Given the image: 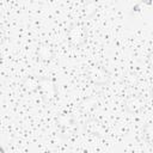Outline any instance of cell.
I'll list each match as a JSON object with an SVG mask.
<instances>
[{
    "instance_id": "1",
    "label": "cell",
    "mask_w": 153,
    "mask_h": 153,
    "mask_svg": "<svg viewBox=\"0 0 153 153\" xmlns=\"http://www.w3.org/2000/svg\"><path fill=\"white\" fill-rule=\"evenodd\" d=\"M86 29L81 23H73L67 29V39L74 48L81 47L86 42Z\"/></svg>"
},
{
    "instance_id": "2",
    "label": "cell",
    "mask_w": 153,
    "mask_h": 153,
    "mask_svg": "<svg viewBox=\"0 0 153 153\" xmlns=\"http://www.w3.org/2000/svg\"><path fill=\"white\" fill-rule=\"evenodd\" d=\"M38 91L44 103H50L56 98L57 94V86L56 82L48 76H39V86Z\"/></svg>"
},
{
    "instance_id": "3",
    "label": "cell",
    "mask_w": 153,
    "mask_h": 153,
    "mask_svg": "<svg viewBox=\"0 0 153 153\" xmlns=\"http://www.w3.org/2000/svg\"><path fill=\"white\" fill-rule=\"evenodd\" d=\"M86 74L88 76V79L96 85H105L109 82V80L111 78L110 72L105 67L99 66V65H91L87 68Z\"/></svg>"
},
{
    "instance_id": "4",
    "label": "cell",
    "mask_w": 153,
    "mask_h": 153,
    "mask_svg": "<svg viewBox=\"0 0 153 153\" xmlns=\"http://www.w3.org/2000/svg\"><path fill=\"white\" fill-rule=\"evenodd\" d=\"M56 123L63 134H73L75 131V121L71 112H61L56 118Z\"/></svg>"
},
{
    "instance_id": "5",
    "label": "cell",
    "mask_w": 153,
    "mask_h": 153,
    "mask_svg": "<svg viewBox=\"0 0 153 153\" xmlns=\"http://www.w3.org/2000/svg\"><path fill=\"white\" fill-rule=\"evenodd\" d=\"M84 129L87 134L92 135V136H104L105 134V127L98 121V120H94V118H90L85 122L84 124Z\"/></svg>"
},
{
    "instance_id": "6",
    "label": "cell",
    "mask_w": 153,
    "mask_h": 153,
    "mask_svg": "<svg viewBox=\"0 0 153 153\" xmlns=\"http://www.w3.org/2000/svg\"><path fill=\"white\" fill-rule=\"evenodd\" d=\"M145 108V102L140 96H130L124 102V109L130 114H137Z\"/></svg>"
},
{
    "instance_id": "7",
    "label": "cell",
    "mask_w": 153,
    "mask_h": 153,
    "mask_svg": "<svg viewBox=\"0 0 153 153\" xmlns=\"http://www.w3.org/2000/svg\"><path fill=\"white\" fill-rule=\"evenodd\" d=\"M38 86H39V78H36L33 75H27L22 82V87L26 93H33L38 91Z\"/></svg>"
},
{
    "instance_id": "8",
    "label": "cell",
    "mask_w": 153,
    "mask_h": 153,
    "mask_svg": "<svg viewBox=\"0 0 153 153\" xmlns=\"http://www.w3.org/2000/svg\"><path fill=\"white\" fill-rule=\"evenodd\" d=\"M54 56V51H53V48L48 44H42L39 45V48L37 49V57L38 60L43 61V62H49L51 61Z\"/></svg>"
},
{
    "instance_id": "9",
    "label": "cell",
    "mask_w": 153,
    "mask_h": 153,
    "mask_svg": "<svg viewBox=\"0 0 153 153\" xmlns=\"http://www.w3.org/2000/svg\"><path fill=\"white\" fill-rule=\"evenodd\" d=\"M142 134H143V139L145 141L153 146V123H148V124H145L143 129H142Z\"/></svg>"
},
{
    "instance_id": "10",
    "label": "cell",
    "mask_w": 153,
    "mask_h": 153,
    "mask_svg": "<svg viewBox=\"0 0 153 153\" xmlns=\"http://www.w3.org/2000/svg\"><path fill=\"white\" fill-rule=\"evenodd\" d=\"M147 62H148V65H149L151 67H153V50L148 54V56H147Z\"/></svg>"
},
{
    "instance_id": "11",
    "label": "cell",
    "mask_w": 153,
    "mask_h": 153,
    "mask_svg": "<svg viewBox=\"0 0 153 153\" xmlns=\"http://www.w3.org/2000/svg\"><path fill=\"white\" fill-rule=\"evenodd\" d=\"M151 93H152V97H153V87H152V92Z\"/></svg>"
}]
</instances>
